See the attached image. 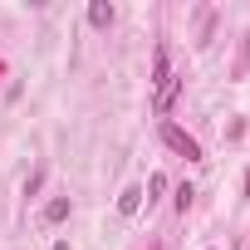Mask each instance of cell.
Here are the masks:
<instances>
[{
    "instance_id": "obj_1",
    "label": "cell",
    "mask_w": 250,
    "mask_h": 250,
    "mask_svg": "<svg viewBox=\"0 0 250 250\" xmlns=\"http://www.w3.org/2000/svg\"><path fill=\"white\" fill-rule=\"evenodd\" d=\"M162 143H167L177 157H187V162H201V143H196L191 133H182L177 123H167V118H162Z\"/></svg>"
},
{
    "instance_id": "obj_2",
    "label": "cell",
    "mask_w": 250,
    "mask_h": 250,
    "mask_svg": "<svg viewBox=\"0 0 250 250\" xmlns=\"http://www.w3.org/2000/svg\"><path fill=\"white\" fill-rule=\"evenodd\" d=\"M177 93H182V79H177V74H167V79L157 83V98H152V108H157V113H172Z\"/></svg>"
},
{
    "instance_id": "obj_3",
    "label": "cell",
    "mask_w": 250,
    "mask_h": 250,
    "mask_svg": "<svg viewBox=\"0 0 250 250\" xmlns=\"http://www.w3.org/2000/svg\"><path fill=\"white\" fill-rule=\"evenodd\" d=\"M88 25L93 30H108L113 25V5H108V0H93V5H88Z\"/></svg>"
},
{
    "instance_id": "obj_4",
    "label": "cell",
    "mask_w": 250,
    "mask_h": 250,
    "mask_svg": "<svg viewBox=\"0 0 250 250\" xmlns=\"http://www.w3.org/2000/svg\"><path fill=\"white\" fill-rule=\"evenodd\" d=\"M118 211H123V216H138V211H143V187H128V191H123V196H118Z\"/></svg>"
},
{
    "instance_id": "obj_5",
    "label": "cell",
    "mask_w": 250,
    "mask_h": 250,
    "mask_svg": "<svg viewBox=\"0 0 250 250\" xmlns=\"http://www.w3.org/2000/svg\"><path fill=\"white\" fill-rule=\"evenodd\" d=\"M64 216H69V196H54V201L44 206V221L54 226V221H64Z\"/></svg>"
},
{
    "instance_id": "obj_6",
    "label": "cell",
    "mask_w": 250,
    "mask_h": 250,
    "mask_svg": "<svg viewBox=\"0 0 250 250\" xmlns=\"http://www.w3.org/2000/svg\"><path fill=\"white\" fill-rule=\"evenodd\" d=\"M162 187H167V177H162V172H152V177H147V201H157V191H162Z\"/></svg>"
},
{
    "instance_id": "obj_7",
    "label": "cell",
    "mask_w": 250,
    "mask_h": 250,
    "mask_svg": "<svg viewBox=\"0 0 250 250\" xmlns=\"http://www.w3.org/2000/svg\"><path fill=\"white\" fill-rule=\"evenodd\" d=\"M152 69H157V83H162V79L172 74V69H167V49H157V59H152Z\"/></svg>"
},
{
    "instance_id": "obj_8",
    "label": "cell",
    "mask_w": 250,
    "mask_h": 250,
    "mask_svg": "<svg viewBox=\"0 0 250 250\" xmlns=\"http://www.w3.org/2000/svg\"><path fill=\"white\" fill-rule=\"evenodd\" d=\"M191 196H196V191L182 182V187H177V211H187V206H191Z\"/></svg>"
},
{
    "instance_id": "obj_9",
    "label": "cell",
    "mask_w": 250,
    "mask_h": 250,
    "mask_svg": "<svg viewBox=\"0 0 250 250\" xmlns=\"http://www.w3.org/2000/svg\"><path fill=\"white\" fill-rule=\"evenodd\" d=\"M49 250H69V240H54V245H49Z\"/></svg>"
}]
</instances>
